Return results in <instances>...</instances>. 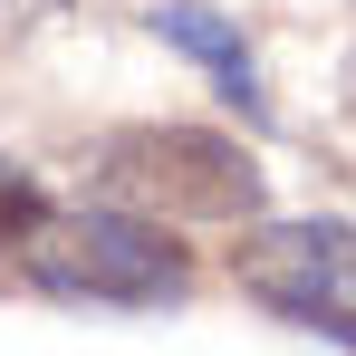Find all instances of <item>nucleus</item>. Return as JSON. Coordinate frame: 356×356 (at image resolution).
I'll return each mask as SVG.
<instances>
[{
	"label": "nucleus",
	"instance_id": "nucleus-1",
	"mask_svg": "<svg viewBox=\"0 0 356 356\" xmlns=\"http://www.w3.org/2000/svg\"><path fill=\"white\" fill-rule=\"evenodd\" d=\"M97 202H116L135 222H260V164L212 125H116L97 145Z\"/></svg>",
	"mask_w": 356,
	"mask_h": 356
},
{
	"label": "nucleus",
	"instance_id": "nucleus-2",
	"mask_svg": "<svg viewBox=\"0 0 356 356\" xmlns=\"http://www.w3.org/2000/svg\"><path fill=\"white\" fill-rule=\"evenodd\" d=\"M19 270L29 289L49 298H106V308H154L183 298L193 260L164 222H135V212H39V232L19 241Z\"/></svg>",
	"mask_w": 356,
	"mask_h": 356
},
{
	"label": "nucleus",
	"instance_id": "nucleus-3",
	"mask_svg": "<svg viewBox=\"0 0 356 356\" xmlns=\"http://www.w3.org/2000/svg\"><path fill=\"white\" fill-rule=\"evenodd\" d=\"M232 280L298 327L356 337V222H250L232 241Z\"/></svg>",
	"mask_w": 356,
	"mask_h": 356
},
{
	"label": "nucleus",
	"instance_id": "nucleus-4",
	"mask_svg": "<svg viewBox=\"0 0 356 356\" xmlns=\"http://www.w3.org/2000/svg\"><path fill=\"white\" fill-rule=\"evenodd\" d=\"M154 19V39H174L183 58H202L212 77H222V97H232L241 116H260V67H250V49H241V29H222L212 10H193V0H164V10H145Z\"/></svg>",
	"mask_w": 356,
	"mask_h": 356
},
{
	"label": "nucleus",
	"instance_id": "nucleus-5",
	"mask_svg": "<svg viewBox=\"0 0 356 356\" xmlns=\"http://www.w3.org/2000/svg\"><path fill=\"white\" fill-rule=\"evenodd\" d=\"M39 212H49V202H39V183L0 164V250H19V241L39 232Z\"/></svg>",
	"mask_w": 356,
	"mask_h": 356
},
{
	"label": "nucleus",
	"instance_id": "nucleus-6",
	"mask_svg": "<svg viewBox=\"0 0 356 356\" xmlns=\"http://www.w3.org/2000/svg\"><path fill=\"white\" fill-rule=\"evenodd\" d=\"M58 10H67V0H0V58H10V49H29Z\"/></svg>",
	"mask_w": 356,
	"mask_h": 356
},
{
	"label": "nucleus",
	"instance_id": "nucleus-7",
	"mask_svg": "<svg viewBox=\"0 0 356 356\" xmlns=\"http://www.w3.org/2000/svg\"><path fill=\"white\" fill-rule=\"evenodd\" d=\"M347 116H356V58H347Z\"/></svg>",
	"mask_w": 356,
	"mask_h": 356
}]
</instances>
